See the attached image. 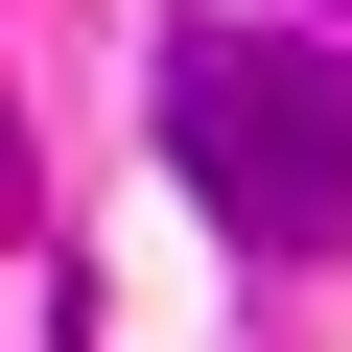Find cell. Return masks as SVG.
Masks as SVG:
<instances>
[{
    "mask_svg": "<svg viewBox=\"0 0 352 352\" xmlns=\"http://www.w3.org/2000/svg\"><path fill=\"white\" fill-rule=\"evenodd\" d=\"M141 118H164V164H188L258 258H329V235H352V71H329V47H282V24H164Z\"/></svg>",
    "mask_w": 352,
    "mask_h": 352,
    "instance_id": "cell-1",
    "label": "cell"
},
{
    "mask_svg": "<svg viewBox=\"0 0 352 352\" xmlns=\"http://www.w3.org/2000/svg\"><path fill=\"white\" fill-rule=\"evenodd\" d=\"M0 235H24V118H0Z\"/></svg>",
    "mask_w": 352,
    "mask_h": 352,
    "instance_id": "cell-2",
    "label": "cell"
}]
</instances>
